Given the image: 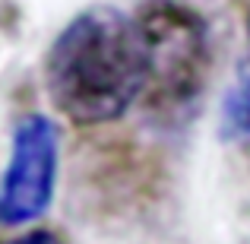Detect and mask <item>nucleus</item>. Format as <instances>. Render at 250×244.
<instances>
[{"label": "nucleus", "mask_w": 250, "mask_h": 244, "mask_svg": "<svg viewBox=\"0 0 250 244\" xmlns=\"http://www.w3.org/2000/svg\"><path fill=\"white\" fill-rule=\"evenodd\" d=\"M6 244H63V238L54 232H44V228H35V232H25V235H19V238H13Z\"/></svg>", "instance_id": "39448f33"}, {"label": "nucleus", "mask_w": 250, "mask_h": 244, "mask_svg": "<svg viewBox=\"0 0 250 244\" xmlns=\"http://www.w3.org/2000/svg\"><path fill=\"white\" fill-rule=\"evenodd\" d=\"M61 168V133L44 114H25L13 127L10 162L0 177V225L19 228L51 209Z\"/></svg>", "instance_id": "7ed1b4c3"}, {"label": "nucleus", "mask_w": 250, "mask_h": 244, "mask_svg": "<svg viewBox=\"0 0 250 244\" xmlns=\"http://www.w3.org/2000/svg\"><path fill=\"white\" fill-rule=\"evenodd\" d=\"M44 89L76 127L124 117L146 92V48L136 19L108 3L76 13L48 48Z\"/></svg>", "instance_id": "f257e3e1"}, {"label": "nucleus", "mask_w": 250, "mask_h": 244, "mask_svg": "<svg viewBox=\"0 0 250 244\" xmlns=\"http://www.w3.org/2000/svg\"><path fill=\"white\" fill-rule=\"evenodd\" d=\"M219 136L225 143L250 140V61H244L228 86L219 111Z\"/></svg>", "instance_id": "20e7f679"}, {"label": "nucleus", "mask_w": 250, "mask_h": 244, "mask_svg": "<svg viewBox=\"0 0 250 244\" xmlns=\"http://www.w3.org/2000/svg\"><path fill=\"white\" fill-rule=\"evenodd\" d=\"M247 35H250V19H247Z\"/></svg>", "instance_id": "423d86ee"}, {"label": "nucleus", "mask_w": 250, "mask_h": 244, "mask_svg": "<svg viewBox=\"0 0 250 244\" xmlns=\"http://www.w3.org/2000/svg\"><path fill=\"white\" fill-rule=\"evenodd\" d=\"M146 48V92L155 114L193 108L209 76V25L184 0H143L133 13Z\"/></svg>", "instance_id": "f03ea898"}]
</instances>
